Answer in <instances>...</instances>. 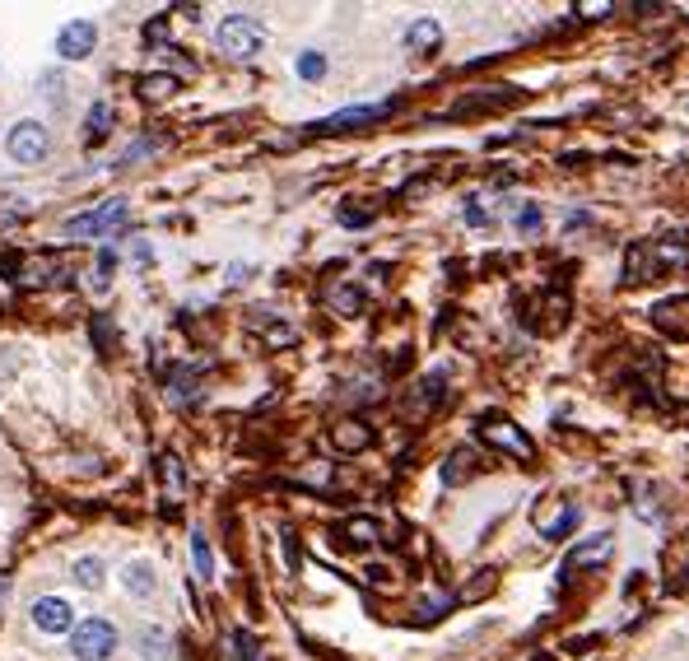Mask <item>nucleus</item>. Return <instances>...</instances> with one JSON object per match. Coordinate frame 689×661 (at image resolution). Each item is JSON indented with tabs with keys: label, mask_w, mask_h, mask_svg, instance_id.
<instances>
[{
	"label": "nucleus",
	"mask_w": 689,
	"mask_h": 661,
	"mask_svg": "<svg viewBox=\"0 0 689 661\" xmlns=\"http://www.w3.org/2000/svg\"><path fill=\"white\" fill-rule=\"evenodd\" d=\"M294 70L303 75V80H322V75H326V56L322 52H303L294 61Z\"/></svg>",
	"instance_id": "nucleus-18"
},
{
	"label": "nucleus",
	"mask_w": 689,
	"mask_h": 661,
	"mask_svg": "<svg viewBox=\"0 0 689 661\" xmlns=\"http://www.w3.org/2000/svg\"><path fill=\"white\" fill-rule=\"evenodd\" d=\"M480 438H485V443H494V447H503V452H513V457H522V461L536 457L531 438L517 429V424H508V419H489V424H480Z\"/></svg>",
	"instance_id": "nucleus-5"
},
{
	"label": "nucleus",
	"mask_w": 689,
	"mask_h": 661,
	"mask_svg": "<svg viewBox=\"0 0 689 661\" xmlns=\"http://www.w3.org/2000/svg\"><path fill=\"white\" fill-rule=\"evenodd\" d=\"M173 89H177V75H145V80H140V94L154 98V103H159V98H168Z\"/></svg>",
	"instance_id": "nucleus-16"
},
{
	"label": "nucleus",
	"mask_w": 689,
	"mask_h": 661,
	"mask_svg": "<svg viewBox=\"0 0 689 661\" xmlns=\"http://www.w3.org/2000/svg\"><path fill=\"white\" fill-rule=\"evenodd\" d=\"M122 582H126V592H131V596H149V592H154V568H149L145 559H136V564H126Z\"/></svg>",
	"instance_id": "nucleus-12"
},
{
	"label": "nucleus",
	"mask_w": 689,
	"mask_h": 661,
	"mask_svg": "<svg viewBox=\"0 0 689 661\" xmlns=\"http://www.w3.org/2000/svg\"><path fill=\"white\" fill-rule=\"evenodd\" d=\"M233 643H238V657H243V661H257V648H252V638H247V634H238Z\"/></svg>",
	"instance_id": "nucleus-26"
},
{
	"label": "nucleus",
	"mask_w": 689,
	"mask_h": 661,
	"mask_svg": "<svg viewBox=\"0 0 689 661\" xmlns=\"http://www.w3.org/2000/svg\"><path fill=\"white\" fill-rule=\"evenodd\" d=\"M126 219V201H108L103 210H94V215H75L66 224V238H98V233L117 229Z\"/></svg>",
	"instance_id": "nucleus-4"
},
{
	"label": "nucleus",
	"mask_w": 689,
	"mask_h": 661,
	"mask_svg": "<svg viewBox=\"0 0 689 661\" xmlns=\"http://www.w3.org/2000/svg\"><path fill=\"white\" fill-rule=\"evenodd\" d=\"M368 219H373V215H368V210H350V205L340 210V224H350V229H364Z\"/></svg>",
	"instance_id": "nucleus-24"
},
{
	"label": "nucleus",
	"mask_w": 689,
	"mask_h": 661,
	"mask_svg": "<svg viewBox=\"0 0 689 661\" xmlns=\"http://www.w3.org/2000/svg\"><path fill=\"white\" fill-rule=\"evenodd\" d=\"M5 149H10L14 163H42L47 159V131L38 122H19L5 140Z\"/></svg>",
	"instance_id": "nucleus-3"
},
{
	"label": "nucleus",
	"mask_w": 689,
	"mask_h": 661,
	"mask_svg": "<svg viewBox=\"0 0 689 661\" xmlns=\"http://www.w3.org/2000/svg\"><path fill=\"white\" fill-rule=\"evenodd\" d=\"M336 308L345 312V317H354V312L364 308V294H359V289H340V294H336Z\"/></svg>",
	"instance_id": "nucleus-21"
},
{
	"label": "nucleus",
	"mask_w": 689,
	"mask_h": 661,
	"mask_svg": "<svg viewBox=\"0 0 689 661\" xmlns=\"http://www.w3.org/2000/svg\"><path fill=\"white\" fill-rule=\"evenodd\" d=\"M112 131V103H94L89 108V145H103Z\"/></svg>",
	"instance_id": "nucleus-13"
},
{
	"label": "nucleus",
	"mask_w": 689,
	"mask_h": 661,
	"mask_svg": "<svg viewBox=\"0 0 689 661\" xmlns=\"http://www.w3.org/2000/svg\"><path fill=\"white\" fill-rule=\"evenodd\" d=\"M610 550H615V536H592L587 545H578V550L568 554V568H596V564H606L610 559Z\"/></svg>",
	"instance_id": "nucleus-9"
},
{
	"label": "nucleus",
	"mask_w": 689,
	"mask_h": 661,
	"mask_svg": "<svg viewBox=\"0 0 689 661\" xmlns=\"http://www.w3.org/2000/svg\"><path fill=\"white\" fill-rule=\"evenodd\" d=\"M112 270H117V252H112V247H103V252H98V284L108 280Z\"/></svg>",
	"instance_id": "nucleus-23"
},
{
	"label": "nucleus",
	"mask_w": 689,
	"mask_h": 661,
	"mask_svg": "<svg viewBox=\"0 0 689 661\" xmlns=\"http://www.w3.org/2000/svg\"><path fill=\"white\" fill-rule=\"evenodd\" d=\"M215 47L233 61H247V56H257L266 47V28L252 19V14H229L224 24L215 28Z\"/></svg>",
	"instance_id": "nucleus-1"
},
{
	"label": "nucleus",
	"mask_w": 689,
	"mask_h": 661,
	"mask_svg": "<svg viewBox=\"0 0 689 661\" xmlns=\"http://www.w3.org/2000/svg\"><path fill=\"white\" fill-rule=\"evenodd\" d=\"M466 219H471V224H485V210H480V205H466Z\"/></svg>",
	"instance_id": "nucleus-27"
},
{
	"label": "nucleus",
	"mask_w": 689,
	"mask_h": 661,
	"mask_svg": "<svg viewBox=\"0 0 689 661\" xmlns=\"http://www.w3.org/2000/svg\"><path fill=\"white\" fill-rule=\"evenodd\" d=\"M33 624H38L42 634H66L70 624H75V610L61 596H38L33 601Z\"/></svg>",
	"instance_id": "nucleus-8"
},
{
	"label": "nucleus",
	"mask_w": 689,
	"mask_h": 661,
	"mask_svg": "<svg viewBox=\"0 0 689 661\" xmlns=\"http://www.w3.org/2000/svg\"><path fill=\"white\" fill-rule=\"evenodd\" d=\"M75 582L89 587V592H98V587H103V559H94V554L75 559Z\"/></svg>",
	"instance_id": "nucleus-14"
},
{
	"label": "nucleus",
	"mask_w": 689,
	"mask_h": 661,
	"mask_svg": "<svg viewBox=\"0 0 689 661\" xmlns=\"http://www.w3.org/2000/svg\"><path fill=\"white\" fill-rule=\"evenodd\" d=\"M541 224H545V219H541V210H536V205H522V210H517V229H522V233H536Z\"/></svg>",
	"instance_id": "nucleus-22"
},
{
	"label": "nucleus",
	"mask_w": 689,
	"mask_h": 661,
	"mask_svg": "<svg viewBox=\"0 0 689 661\" xmlns=\"http://www.w3.org/2000/svg\"><path fill=\"white\" fill-rule=\"evenodd\" d=\"M443 42V28H438V19H415V24L406 28V47L410 52H433Z\"/></svg>",
	"instance_id": "nucleus-11"
},
{
	"label": "nucleus",
	"mask_w": 689,
	"mask_h": 661,
	"mask_svg": "<svg viewBox=\"0 0 689 661\" xmlns=\"http://www.w3.org/2000/svg\"><path fill=\"white\" fill-rule=\"evenodd\" d=\"M471 461H475L471 452H457V457H452V466H443V480H447V485H461V480L475 471Z\"/></svg>",
	"instance_id": "nucleus-19"
},
{
	"label": "nucleus",
	"mask_w": 689,
	"mask_h": 661,
	"mask_svg": "<svg viewBox=\"0 0 689 661\" xmlns=\"http://www.w3.org/2000/svg\"><path fill=\"white\" fill-rule=\"evenodd\" d=\"M396 103H373V108H345L336 117H326V122H312L317 135H331V131H350V126H364V122H382V117H392Z\"/></svg>",
	"instance_id": "nucleus-6"
},
{
	"label": "nucleus",
	"mask_w": 689,
	"mask_h": 661,
	"mask_svg": "<svg viewBox=\"0 0 689 661\" xmlns=\"http://www.w3.org/2000/svg\"><path fill=\"white\" fill-rule=\"evenodd\" d=\"M191 559H196V573H201V578H215V559H210V540H205L201 531L191 536Z\"/></svg>",
	"instance_id": "nucleus-15"
},
{
	"label": "nucleus",
	"mask_w": 689,
	"mask_h": 661,
	"mask_svg": "<svg viewBox=\"0 0 689 661\" xmlns=\"http://www.w3.org/2000/svg\"><path fill=\"white\" fill-rule=\"evenodd\" d=\"M70 652L75 661H108L117 652V624L112 620H84L70 634Z\"/></svg>",
	"instance_id": "nucleus-2"
},
{
	"label": "nucleus",
	"mask_w": 689,
	"mask_h": 661,
	"mask_svg": "<svg viewBox=\"0 0 689 661\" xmlns=\"http://www.w3.org/2000/svg\"><path fill=\"white\" fill-rule=\"evenodd\" d=\"M345 536H350L354 545H368V540H378V522H373V517H354L350 527H345Z\"/></svg>",
	"instance_id": "nucleus-20"
},
{
	"label": "nucleus",
	"mask_w": 689,
	"mask_h": 661,
	"mask_svg": "<svg viewBox=\"0 0 689 661\" xmlns=\"http://www.w3.org/2000/svg\"><path fill=\"white\" fill-rule=\"evenodd\" d=\"M573 527H578V508L568 503V508H564V513H559V517H554V522H545V527H541V536H550V540H564Z\"/></svg>",
	"instance_id": "nucleus-17"
},
{
	"label": "nucleus",
	"mask_w": 689,
	"mask_h": 661,
	"mask_svg": "<svg viewBox=\"0 0 689 661\" xmlns=\"http://www.w3.org/2000/svg\"><path fill=\"white\" fill-rule=\"evenodd\" d=\"M163 475H168V485H182V471H177V457H163Z\"/></svg>",
	"instance_id": "nucleus-25"
},
{
	"label": "nucleus",
	"mask_w": 689,
	"mask_h": 661,
	"mask_svg": "<svg viewBox=\"0 0 689 661\" xmlns=\"http://www.w3.org/2000/svg\"><path fill=\"white\" fill-rule=\"evenodd\" d=\"M331 438H336L340 452H364V447L373 443V429L359 424V419H340L336 429H331Z\"/></svg>",
	"instance_id": "nucleus-10"
},
{
	"label": "nucleus",
	"mask_w": 689,
	"mask_h": 661,
	"mask_svg": "<svg viewBox=\"0 0 689 661\" xmlns=\"http://www.w3.org/2000/svg\"><path fill=\"white\" fill-rule=\"evenodd\" d=\"M94 42H98V28L89 19H75V24H66L56 33V52L66 56V61H84V56L94 52Z\"/></svg>",
	"instance_id": "nucleus-7"
}]
</instances>
